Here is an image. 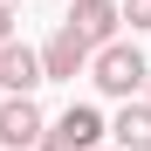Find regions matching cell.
I'll list each match as a JSON object with an SVG mask.
<instances>
[{"instance_id": "1", "label": "cell", "mask_w": 151, "mask_h": 151, "mask_svg": "<svg viewBox=\"0 0 151 151\" xmlns=\"http://www.w3.org/2000/svg\"><path fill=\"white\" fill-rule=\"evenodd\" d=\"M89 76H96V89H103V96H124V103H131V96L144 89L151 62L137 55L131 41H110V48H96V55H89Z\"/></svg>"}, {"instance_id": "3", "label": "cell", "mask_w": 151, "mask_h": 151, "mask_svg": "<svg viewBox=\"0 0 151 151\" xmlns=\"http://www.w3.org/2000/svg\"><path fill=\"white\" fill-rule=\"evenodd\" d=\"M41 110H35V96H7V103H0V144L7 151H35L41 144Z\"/></svg>"}, {"instance_id": "4", "label": "cell", "mask_w": 151, "mask_h": 151, "mask_svg": "<svg viewBox=\"0 0 151 151\" xmlns=\"http://www.w3.org/2000/svg\"><path fill=\"white\" fill-rule=\"evenodd\" d=\"M35 62H41V83H76V76L89 69V48L76 41L69 28H55V35H48V48H41Z\"/></svg>"}, {"instance_id": "10", "label": "cell", "mask_w": 151, "mask_h": 151, "mask_svg": "<svg viewBox=\"0 0 151 151\" xmlns=\"http://www.w3.org/2000/svg\"><path fill=\"white\" fill-rule=\"evenodd\" d=\"M35 151H69V144H55V137H48V131H41V144H35Z\"/></svg>"}, {"instance_id": "6", "label": "cell", "mask_w": 151, "mask_h": 151, "mask_svg": "<svg viewBox=\"0 0 151 151\" xmlns=\"http://www.w3.org/2000/svg\"><path fill=\"white\" fill-rule=\"evenodd\" d=\"M55 144H69V151H96L103 144V117H96L89 103H69L62 117H55V131H48Z\"/></svg>"}, {"instance_id": "2", "label": "cell", "mask_w": 151, "mask_h": 151, "mask_svg": "<svg viewBox=\"0 0 151 151\" xmlns=\"http://www.w3.org/2000/svg\"><path fill=\"white\" fill-rule=\"evenodd\" d=\"M62 28H69V35L96 55V48H110V41H117V7H110V0H76Z\"/></svg>"}, {"instance_id": "9", "label": "cell", "mask_w": 151, "mask_h": 151, "mask_svg": "<svg viewBox=\"0 0 151 151\" xmlns=\"http://www.w3.org/2000/svg\"><path fill=\"white\" fill-rule=\"evenodd\" d=\"M14 41V7H0V48Z\"/></svg>"}, {"instance_id": "7", "label": "cell", "mask_w": 151, "mask_h": 151, "mask_svg": "<svg viewBox=\"0 0 151 151\" xmlns=\"http://www.w3.org/2000/svg\"><path fill=\"white\" fill-rule=\"evenodd\" d=\"M110 131H117V151H151V103H124Z\"/></svg>"}, {"instance_id": "11", "label": "cell", "mask_w": 151, "mask_h": 151, "mask_svg": "<svg viewBox=\"0 0 151 151\" xmlns=\"http://www.w3.org/2000/svg\"><path fill=\"white\" fill-rule=\"evenodd\" d=\"M144 103H151V76H144Z\"/></svg>"}, {"instance_id": "5", "label": "cell", "mask_w": 151, "mask_h": 151, "mask_svg": "<svg viewBox=\"0 0 151 151\" xmlns=\"http://www.w3.org/2000/svg\"><path fill=\"white\" fill-rule=\"evenodd\" d=\"M0 89H7V96H35L41 89V62H35L28 41H7V48H0Z\"/></svg>"}, {"instance_id": "8", "label": "cell", "mask_w": 151, "mask_h": 151, "mask_svg": "<svg viewBox=\"0 0 151 151\" xmlns=\"http://www.w3.org/2000/svg\"><path fill=\"white\" fill-rule=\"evenodd\" d=\"M117 21H131V28H151V0H124Z\"/></svg>"}, {"instance_id": "12", "label": "cell", "mask_w": 151, "mask_h": 151, "mask_svg": "<svg viewBox=\"0 0 151 151\" xmlns=\"http://www.w3.org/2000/svg\"><path fill=\"white\" fill-rule=\"evenodd\" d=\"M0 7H14V0H0Z\"/></svg>"}]
</instances>
